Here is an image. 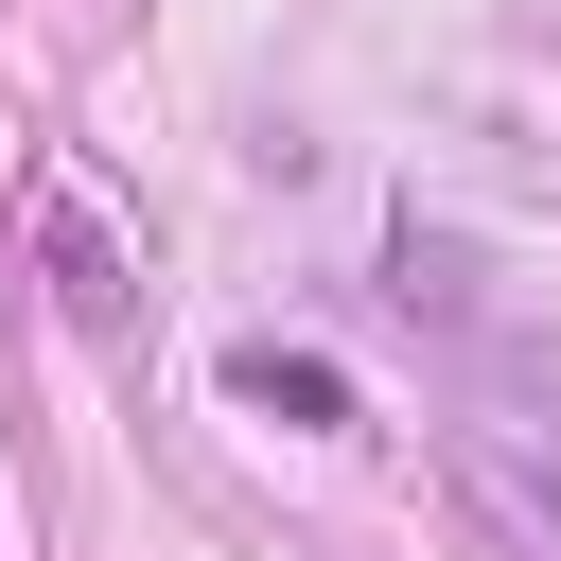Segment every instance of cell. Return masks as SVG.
<instances>
[{
    "instance_id": "6da1fadb",
    "label": "cell",
    "mask_w": 561,
    "mask_h": 561,
    "mask_svg": "<svg viewBox=\"0 0 561 561\" xmlns=\"http://www.w3.org/2000/svg\"><path fill=\"white\" fill-rule=\"evenodd\" d=\"M35 245H53V298H70V316H123V298H140V263L105 245L88 193H35Z\"/></svg>"
},
{
    "instance_id": "7a4b0ae2",
    "label": "cell",
    "mask_w": 561,
    "mask_h": 561,
    "mask_svg": "<svg viewBox=\"0 0 561 561\" xmlns=\"http://www.w3.org/2000/svg\"><path fill=\"white\" fill-rule=\"evenodd\" d=\"M228 386H245V403H263V421H316V438H333V421H351V386H333V368H316V351H245V368H228Z\"/></svg>"
}]
</instances>
